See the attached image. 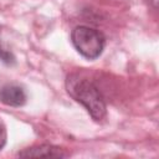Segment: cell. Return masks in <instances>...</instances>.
Segmentation results:
<instances>
[{"label":"cell","mask_w":159,"mask_h":159,"mask_svg":"<svg viewBox=\"0 0 159 159\" xmlns=\"http://www.w3.org/2000/svg\"><path fill=\"white\" fill-rule=\"evenodd\" d=\"M66 89L76 102L87 109L94 120H102L106 117L107 106L104 97L89 78L80 73H71L66 80Z\"/></svg>","instance_id":"6da1fadb"},{"label":"cell","mask_w":159,"mask_h":159,"mask_svg":"<svg viewBox=\"0 0 159 159\" xmlns=\"http://www.w3.org/2000/svg\"><path fill=\"white\" fill-rule=\"evenodd\" d=\"M71 41L75 48L83 57L94 60L99 57L106 46V37L103 34L89 26H77L71 32Z\"/></svg>","instance_id":"7a4b0ae2"},{"label":"cell","mask_w":159,"mask_h":159,"mask_svg":"<svg viewBox=\"0 0 159 159\" xmlns=\"http://www.w3.org/2000/svg\"><path fill=\"white\" fill-rule=\"evenodd\" d=\"M68 153L65 149L50 144H41L26 148L19 152V157L21 158H66Z\"/></svg>","instance_id":"3957f363"},{"label":"cell","mask_w":159,"mask_h":159,"mask_svg":"<svg viewBox=\"0 0 159 159\" xmlns=\"http://www.w3.org/2000/svg\"><path fill=\"white\" fill-rule=\"evenodd\" d=\"M0 102L10 107H21L26 102V92L19 84H6L0 89Z\"/></svg>","instance_id":"277c9868"},{"label":"cell","mask_w":159,"mask_h":159,"mask_svg":"<svg viewBox=\"0 0 159 159\" xmlns=\"http://www.w3.org/2000/svg\"><path fill=\"white\" fill-rule=\"evenodd\" d=\"M0 60L4 61V62H6V63H11V62H14V56H12L9 51L4 50V48L0 46Z\"/></svg>","instance_id":"5b68a950"},{"label":"cell","mask_w":159,"mask_h":159,"mask_svg":"<svg viewBox=\"0 0 159 159\" xmlns=\"http://www.w3.org/2000/svg\"><path fill=\"white\" fill-rule=\"evenodd\" d=\"M5 143H6V127L0 119V150L4 148Z\"/></svg>","instance_id":"8992f818"},{"label":"cell","mask_w":159,"mask_h":159,"mask_svg":"<svg viewBox=\"0 0 159 159\" xmlns=\"http://www.w3.org/2000/svg\"><path fill=\"white\" fill-rule=\"evenodd\" d=\"M147 2H148V5L150 7H153L154 10H157V7H158V0H147Z\"/></svg>","instance_id":"52a82bcc"}]
</instances>
